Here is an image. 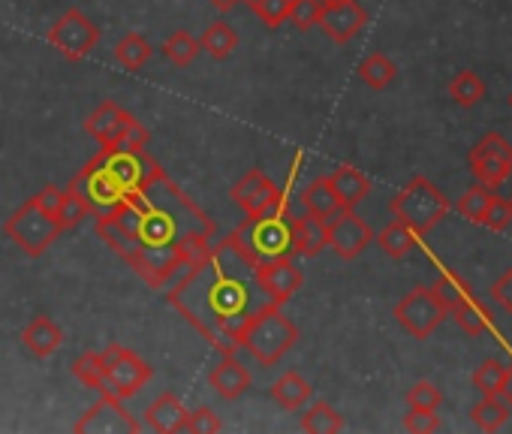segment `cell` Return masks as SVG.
Returning a JSON list of instances; mask_svg holds the SVG:
<instances>
[{"label":"cell","instance_id":"obj_1","mask_svg":"<svg viewBox=\"0 0 512 434\" xmlns=\"http://www.w3.org/2000/svg\"><path fill=\"white\" fill-rule=\"evenodd\" d=\"M112 217L136 245L127 266L154 290H163L178 269L196 263L214 242L211 217L163 169L124 196Z\"/></svg>","mask_w":512,"mask_h":434},{"label":"cell","instance_id":"obj_2","mask_svg":"<svg viewBox=\"0 0 512 434\" xmlns=\"http://www.w3.org/2000/svg\"><path fill=\"white\" fill-rule=\"evenodd\" d=\"M166 299L217 353H235L250 317L275 305L256 281V263L232 233L211 242Z\"/></svg>","mask_w":512,"mask_h":434},{"label":"cell","instance_id":"obj_3","mask_svg":"<svg viewBox=\"0 0 512 434\" xmlns=\"http://www.w3.org/2000/svg\"><path fill=\"white\" fill-rule=\"evenodd\" d=\"M296 341H299V329L284 314V305H269L263 311H256L238 335V347H244L266 368L278 365L287 356V350H293Z\"/></svg>","mask_w":512,"mask_h":434},{"label":"cell","instance_id":"obj_4","mask_svg":"<svg viewBox=\"0 0 512 434\" xmlns=\"http://www.w3.org/2000/svg\"><path fill=\"white\" fill-rule=\"evenodd\" d=\"M238 245L253 263H269L293 254V214L272 211V214H244V224L232 230Z\"/></svg>","mask_w":512,"mask_h":434},{"label":"cell","instance_id":"obj_5","mask_svg":"<svg viewBox=\"0 0 512 434\" xmlns=\"http://www.w3.org/2000/svg\"><path fill=\"white\" fill-rule=\"evenodd\" d=\"M389 211L395 221L407 224L416 236H425L449 214V199L434 181H428L425 175H413L410 184L392 196Z\"/></svg>","mask_w":512,"mask_h":434},{"label":"cell","instance_id":"obj_6","mask_svg":"<svg viewBox=\"0 0 512 434\" xmlns=\"http://www.w3.org/2000/svg\"><path fill=\"white\" fill-rule=\"evenodd\" d=\"M4 233L28 254V257H43L52 242L61 236V227L52 214H46L40 208V202L31 196L25 205H19L13 214H10V221L4 224Z\"/></svg>","mask_w":512,"mask_h":434},{"label":"cell","instance_id":"obj_7","mask_svg":"<svg viewBox=\"0 0 512 434\" xmlns=\"http://www.w3.org/2000/svg\"><path fill=\"white\" fill-rule=\"evenodd\" d=\"M446 317L449 311L431 287H416L395 305V323L416 341L431 338Z\"/></svg>","mask_w":512,"mask_h":434},{"label":"cell","instance_id":"obj_8","mask_svg":"<svg viewBox=\"0 0 512 434\" xmlns=\"http://www.w3.org/2000/svg\"><path fill=\"white\" fill-rule=\"evenodd\" d=\"M100 362H103L106 386L118 398L139 395V389L154 377V368L142 356H136L133 350L121 347V344H109L106 350H100Z\"/></svg>","mask_w":512,"mask_h":434},{"label":"cell","instance_id":"obj_9","mask_svg":"<svg viewBox=\"0 0 512 434\" xmlns=\"http://www.w3.org/2000/svg\"><path fill=\"white\" fill-rule=\"evenodd\" d=\"M70 187L82 193V199L88 202L91 214H112L124 202V196H127L121 190V184L109 175V169L100 163V157L85 163L76 172V178L70 181Z\"/></svg>","mask_w":512,"mask_h":434},{"label":"cell","instance_id":"obj_10","mask_svg":"<svg viewBox=\"0 0 512 434\" xmlns=\"http://www.w3.org/2000/svg\"><path fill=\"white\" fill-rule=\"evenodd\" d=\"M49 43L67 58V61H82L94 52L100 31L94 28V22L82 13V10H67L52 28H49Z\"/></svg>","mask_w":512,"mask_h":434},{"label":"cell","instance_id":"obj_11","mask_svg":"<svg viewBox=\"0 0 512 434\" xmlns=\"http://www.w3.org/2000/svg\"><path fill=\"white\" fill-rule=\"evenodd\" d=\"M470 172L485 187H500L512 175V145L500 133H485L467 154Z\"/></svg>","mask_w":512,"mask_h":434},{"label":"cell","instance_id":"obj_12","mask_svg":"<svg viewBox=\"0 0 512 434\" xmlns=\"http://www.w3.org/2000/svg\"><path fill=\"white\" fill-rule=\"evenodd\" d=\"M232 202L244 214H272V211H287V196L284 190L260 169H250L232 190Z\"/></svg>","mask_w":512,"mask_h":434},{"label":"cell","instance_id":"obj_13","mask_svg":"<svg viewBox=\"0 0 512 434\" xmlns=\"http://www.w3.org/2000/svg\"><path fill=\"white\" fill-rule=\"evenodd\" d=\"M73 431L79 434H139L142 425L124 410V398L103 392V398L73 425Z\"/></svg>","mask_w":512,"mask_h":434},{"label":"cell","instance_id":"obj_14","mask_svg":"<svg viewBox=\"0 0 512 434\" xmlns=\"http://www.w3.org/2000/svg\"><path fill=\"white\" fill-rule=\"evenodd\" d=\"M97 157H100V163L109 169V175L121 184V190H124L127 196L136 193L139 187H145V184L151 181V175H154L157 169H163V166L148 154V148H145V151H100Z\"/></svg>","mask_w":512,"mask_h":434},{"label":"cell","instance_id":"obj_15","mask_svg":"<svg viewBox=\"0 0 512 434\" xmlns=\"http://www.w3.org/2000/svg\"><path fill=\"white\" fill-rule=\"evenodd\" d=\"M374 242V230L356 214V208H344L329 221V248L341 260H356Z\"/></svg>","mask_w":512,"mask_h":434},{"label":"cell","instance_id":"obj_16","mask_svg":"<svg viewBox=\"0 0 512 434\" xmlns=\"http://www.w3.org/2000/svg\"><path fill=\"white\" fill-rule=\"evenodd\" d=\"M365 25L368 13L359 0H326L323 16L317 22V28H323V34L338 46H347Z\"/></svg>","mask_w":512,"mask_h":434},{"label":"cell","instance_id":"obj_17","mask_svg":"<svg viewBox=\"0 0 512 434\" xmlns=\"http://www.w3.org/2000/svg\"><path fill=\"white\" fill-rule=\"evenodd\" d=\"M256 281H260L263 293L275 305H287L302 290L305 275L293 263V257H281V260H269V263H256Z\"/></svg>","mask_w":512,"mask_h":434},{"label":"cell","instance_id":"obj_18","mask_svg":"<svg viewBox=\"0 0 512 434\" xmlns=\"http://www.w3.org/2000/svg\"><path fill=\"white\" fill-rule=\"evenodd\" d=\"M208 383L220 398L235 401L250 389V371L235 359V353H220V362L208 371Z\"/></svg>","mask_w":512,"mask_h":434},{"label":"cell","instance_id":"obj_19","mask_svg":"<svg viewBox=\"0 0 512 434\" xmlns=\"http://www.w3.org/2000/svg\"><path fill=\"white\" fill-rule=\"evenodd\" d=\"M329 248V221L302 214L293 217V254L299 257H320Z\"/></svg>","mask_w":512,"mask_h":434},{"label":"cell","instance_id":"obj_20","mask_svg":"<svg viewBox=\"0 0 512 434\" xmlns=\"http://www.w3.org/2000/svg\"><path fill=\"white\" fill-rule=\"evenodd\" d=\"M187 419H190V410L181 404L178 395L172 392H163L148 410H145V422L160 431V434H178V431H187Z\"/></svg>","mask_w":512,"mask_h":434},{"label":"cell","instance_id":"obj_21","mask_svg":"<svg viewBox=\"0 0 512 434\" xmlns=\"http://www.w3.org/2000/svg\"><path fill=\"white\" fill-rule=\"evenodd\" d=\"M127 115H130V112H124V109H121L118 103H112V100H106L100 109H94V112L88 115L85 130L100 142V151H106V148L115 145V139H118L121 130H124Z\"/></svg>","mask_w":512,"mask_h":434},{"label":"cell","instance_id":"obj_22","mask_svg":"<svg viewBox=\"0 0 512 434\" xmlns=\"http://www.w3.org/2000/svg\"><path fill=\"white\" fill-rule=\"evenodd\" d=\"M22 344H25L37 359H49L55 350H61L64 332H61V326H58L52 317L40 314V317H34V320L22 329Z\"/></svg>","mask_w":512,"mask_h":434},{"label":"cell","instance_id":"obj_23","mask_svg":"<svg viewBox=\"0 0 512 434\" xmlns=\"http://www.w3.org/2000/svg\"><path fill=\"white\" fill-rule=\"evenodd\" d=\"M302 205H305V214L320 217V221H332V217H335L338 211H344V205H341V199H338V193H335L329 175L314 178V181L302 190Z\"/></svg>","mask_w":512,"mask_h":434},{"label":"cell","instance_id":"obj_24","mask_svg":"<svg viewBox=\"0 0 512 434\" xmlns=\"http://www.w3.org/2000/svg\"><path fill=\"white\" fill-rule=\"evenodd\" d=\"M329 181L341 199L344 208H356L368 193H371V181L365 172H359L356 166H338L335 172H329Z\"/></svg>","mask_w":512,"mask_h":434},{"label":"cell","instance_id":"obj_25","mask_svg":"<svg viewBox=\"0 0 512 434\" xmlns=\"http://www.w3.org/2000/svg\"><path fill=\"white\" fill-rule=\"evenodd\" d=\"M272 398H275V404H281L284 410H302L308 401H311V395H314V389H311V383L299 374V371H287V374H281L275 383H272Z\"/></svg>","mask_w":512,"mask_h":434},{"label":"cell","instance_id":"obj_26","mask_svg":"<svg viewBox=\"0 0 512 434\" xmlns=\"http://www.w3.org/2000/svg\"><path fill=\"white\" fill-rule=\"evenodd\" d=\"M509 416H512V407H509V401H506L503 395H485V398H482L479 404H473V410H470L473 425L482 428V431H497V428H503V425L509 422Z\"/></svg>","mask_w":512,"mask_h":434},{"label":"cell","instance_id":"obj_27","mask_svg":"<svg viewBox=\"0 0 512 434\" xmlns=\"http://www.w3.org/2000/svg\"><path fill=\"white\" fill-rule=\"evenodd\" d=\"M299 425H302V431H308V434H338V431H344V416H341L329 401H314V404L302 413Z\"/></svg>","mask_w":512,"mask_h":434},{"label":"cell","instance_id":"obj_28","mask_svg":"<svg viewBox=\"0 0 512 434\" xmlns=\"http://www.w3.org/2000/svg\"><path fill=\"white\" fill-rule=\"evenodd\" d=\"M94 233L124 260V263H130L133 260V254H136V245H133V239L127 236V230L115 221L112 214H97V221H94Z\"/></svg>","mask_w":512,"mask_h":434},{"label":"cell","instance_id":"obj_29","mask_svg":"<svg viewBox=\"0 0 512 434\" xmlns=\"http://www.w3.org/2000/svg\"><path fill=\"white\" fill-rule=\"evenodd\" d=\"M452 314H455V320H458V326L470 335V338H479V335H485L488 329H491V311L470 293L464 302H458L455 308H452Z\"/></svg>","mask_w":512,"mask_h":434},{"label":"cell","instance_id":"obj_30","mask_svg":"<svg viewBox=\"0 0 512 434\" xmlns=\"http://www.w3.org/2000/svg\"><path fill=\"white\" fill-rule=\"evenodd\" d=\"M416 233L407 227V224H401V221H392V224H386L383 230H380V236H377V245H380V251L386 254V257H392V260H401V257H407L413 248H416Z\"/></svg>","mask_w":512,"mask_h":434},{"label":"cell","instance_id":"obj_31","mask_svg":"<svg viewBox=\"0 0 512 434\" xmlns=\"http://www.w3.org/2000/svg\"><path fill=\"white\" fill-rule=\"evenodd\" d=\"M238 46V34L226 25V22H214L205 28V34L199 37V49L208 52L214 61H226Z\"/></svg>","mask_w":512,"mask_h":434},{"label":"cell","instance_id":"obj_32","mask_svg":"<svg viewBox=\"0 0 512 434\" xmlns=\"http://www.w3.org/2000/svg\"><path fill=\"white\" fill-rule=\"evenodd\" d=\"M151 43L142 37V34H124L121 40H118V46H115V61L124 67V70H130V73H136V70H142L148 61H151Z\"/></svg>","mask_w":512,"mask_h":434},{"label":"cell","instance_id":"obj_33","mask_svg":"<svg viewBox=\"0 0 512 434\" xmlns=\"http://www.w3.org/2000/svg\"><path fill=\"white\" fill-rule=\"evenodd\" d=\"M398 67L383 55V52H371L362 64H359V79L371 88V91H383L395 82Z\"/></svg>","mask_w":512,"mask_h":434},{"label":"cell","instance_id":"obj_34","mask_svg":"<svg viewBox=\"0 0 512 434\" xmlns=\"http://www.w3.org/2000/svg\"><path fill=\"white\" fill-rule=\"evenodd\" d=\"M485 94H488V88H485L482 76L473 73V70H461V73H455L452 82H449V97H452L458 106H464V109L482 103Z\"/></svg>","mask_w":512,"mask_h":434},{"label":"cell","instance_id":"obj_35","mask_svg":"<svg viewBox=\"0 0 512 434\" xmlns=\"http://www.w3.org/2000/svg\"><path fill=\"white\" fill-rule=\"evenodd\" d=\"M512 365L500 362V359H485L476 371H473V386L482 395H503L506 383H509Z\"/></svg>","mask_w":512,"mask_h":434},{"label":"cell","instance_id":"obj_36","mask_svg":"<svg viewBox=\"0 0 512 434\" xmlns=\"http://www.w3.org/2000/svg\"><path fill=\"white\" fill-rule=\"evenodd\" d=\"M88 214H91V208H88V202L82 199V193H79V190H73V187H67V190H64V196H61L58 214H55V221H58L61 233H64V230L79 227Z\"/></svg>","mask_w":512,"mask_h":434},{"label":"cell","instance_id":"obj_37","mask_svg":"<svg viewBox=\"0 0 512 434\" xmlns=\"http://www.w3.org/2000/svg\"><path fill=\"white\" fill-rule=\"evenodd\" d=\"M70 371H73V377H79L85 386L100 389V395H103V392H109V386H106V374H103V362H100V353H97V350H88V353L76 356V359H73V365H70Z\"/></svg>","mask_w":512,"mask_h":434},{"label":"cell","instance_id":"obj_38","mask_svg":"<svg viewBox=\"0 0 512 434\" xmlns=\"http://www.w3.org/2000/svg\"><path fill=\"white\" fill-rule=\"evenodd\" d=\"M199 52H202V49H199V40H193L187 31H175V34L163 43V55H166V61L175 64V67L193 64V58H196Z\"/></svg>","mask_w":512,"mask_h":434},{"label":"cell","instance_id":"obj_39","mask_svg":"<svg viewBox=\"0 0 512 434\" xmlns=\"http://www.w3.org/2000/svg\"><path fill=\"white\" fill-rule=\"evenodd\" d=\"M491 193H494V187H485V184H473L470 190H464V196L458 199V214L464 217V221H470V224H479L482 221V214H485V205H488V199H491Z\"/></svg>","mask_w":512,"mask_h":434},{"label":"cell","instance_id":"obj_40","mask_svg":"<svg viewBox=\"0 0 512 434\" xmlns=\"http://www.w3.org/2000/svg\"><path fill=\"white\" fill-rule=\"evenodd\" d=\"M253 16L260 19L266 28H281L290 19V7L293 0H247Z\"/></svg>","mask_w":512,"mask_h":434},{"label":"cell","instance_id":"obj_41","mask_svg":"<svg viewBox=\"0 0 512 434\" xmlns=\"http://www.w3.org/2000/svg\"><path fill=\"white\" fill-rule=\"evenodd\" d=\"M431 290H434V293H437V299L446 305V311H452L458 302H464V299L470 296V287H467V281H464L461 275H455V272H443Z\"/></svg>","mask_w":512,"mask_h":434},{"label":"cell","instance_id":"obj_42","mask_svg":"<svg viewBox=\"0 0 512 434\" xmlns=\"http://www.w3.org/2000/svg\"><path fill=\"white\" fill-rule=\"evenodd\" d=\"M148 142H151L148 127H145L139 118L127 115L121 136H118V139H115V145H112V148H106V151H145V148H148Z\"/></svg>","mask_w":512,"mask_h":434},{"label":"cell","instance_id":"obj_43","mask_svg":"<svg viewBox=\"0 0 512 434\" xmlns=\"http://www.w3.org/2000/svg\"><path fill=\"white\" fill-rule=\"evenodd\" d=\"M479 224L488 227V230H494V233H503V230L512 224V205H509V199L491 193V199H488V205H485V214H482V221H479Z\"/></svg>","mask_w":512,"mask_h":434},{"label":"cell","instance_id":"obj_44","mask_svg":"<svg viewBox=\"0 0 512 434\" xmlns=\"http://www.w3.org/2000/svg\"><path fill=\"white\" fill-rule=\"evenodd\" d=\"M323 7H326V0H293L287 22H293V28H299V31H311V28H317Z\"/></svg>","mask_w":512,"mask_h":434},{"label":"cell","instance_id":"obj_45","mask_svg":"<svg viewBox=\"0 0 512 434\" xmlns=\"http://www.w3.org/2000/svg\"><path fill=\"white\" fill-rule=\"evenodd\" d=\"M407 404L416 407V410H437L443 404V392L437 383L431 380H419L407 389Z\"/></svg>","mask_w":512,"mask_h":434},{"label":"cell","instance_id":"obj_46","mask_svg":"<svg viewBox=\"0 0 512 434\" xmlns=\"http://www.w3.org/2000/svg\"><path fill=\"white\" fill-rule=\"evenodd\" d=\"M404 428L413 431V434H434V431L443 428V422H440V416L434 410H416V407H410V413L404 416Z\"/></svg>","mask_w":512,"mask_h":434},{"label":"cell","instance_id":"obj_47","mask_svg":"<svg viewBox=\"0 0 512 434\" xmlns=\"http://www.w3.org/2000/svg\"><path fill=\"white\" fill-rule=\"evenodd\" d=\"M220 428H223V422H220V416L211 407L190 410V419H187V431L190 434H217Z\"/></svg>","mask_w":512,"mask_h":434},{"label":"cell","instance_id":"obj_48","mask_svg":"<svg viewBox=\"0 0 512 434\" xmlns=\"http://www.w3.org/2000/svg\"><path fill=\"white\" fill-rule=\"evenodd\" d=\"M491 299H494V305H500L503 311H509V314H512V269H506V272L494 281V287H491Z\"/></svg>","mask_w":512,"mask_h":434},{"label":"cell","instance_id":"obj_49","mask_svg":"<svg viewBox=\"0 0 512 434\" xmlns=\"http://www.w3.org/2000/svg\"><path fill=\"white\" fill-rule=\"evenodd\" d=\"M61 196H64V190H58V187H43L34 199L40 202V208L46 211V214H58V205H61Z\"/></svg>","mask_w":512,"mask_h":434},{"label":"cell","instance_id":"obj_50","mask_svg":"<svg viewBox=\"0 0 512 434\" xmlns=\"http://www.w3.org/2000/svg\"><path fill=\"white\" fill-rule=\"evenodd\" d=\"M208 4H211L214 10H220V13H229L235 4H244V0H208Z\"/></svg>","mask_w":512,"mask_h":434},{"label":"cell","instance_id":"obj_51","mask_svg":"<svg viewBox=\"0 0 512 434\" xmlns=\"http://www.w3.org/2000/svg\"><path fill=\"white\" fill-rule=\"evenodd\" d=\"M503 398H506L509 407H512V374H509V383H506V389H503Z\"/></svg>","mask_w":512,"mask_h":434},{"label":"cell","instance_id":"obj_52","mask_svg":"<svg viewBox=\"0 0 512 434\" xmlns=\"http://www.w3.org/2000/svg\"><path fill=\"white\" fill-rule=\"evenodd\" d=\"M509 109H512V94H509Z\"/></svg>","mask_w":512,"mask_h":434},{"label":"cell","instance_id":"obj_53","mask_svg":"<svg viewBox=\"0 0 512 434\" xmlns=\"http://www.w3.org/2000/svg\"><path fill=\"white\" fill-rule=\"evenodd\" d=\"M509 205H512V196H509Z\"/></svg>","mask_w":512,"mask_h":434}]
</instances>
